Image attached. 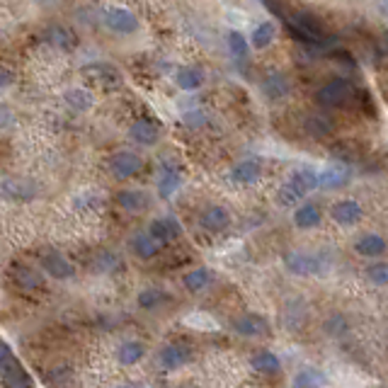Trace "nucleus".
<instances>
[{"mask_svg":"<svg viewBox=\"0 0 388 388\" xmlns=\"http://www.w3.org/2000/svg\"><path fill=\"white\" fill-rule=\"evenodd\" d=\"M286 25H289L291 34L303 44L311 46H325L328 44V34L325 27L320 25V20L311 13H293L286 17Z\"/></svg>","mask_w":388,"mask_h":388,"instance_id":"1","label":"nucleus"},{"mask_svg":"<svg viewBox=\"0 0 388 388\" xmlns=\"http://www.w3.org/2000/svg\"><path fill=\"white\" fill-rule=\"evenodd\" d=\"M352 95H355V90H352L350 80L333 78L316 92V99H318V104H323V107H343V104L350 102Z\"/></svg>","mask_w":388,"mask_h":388,"instance_id":"2","label":"nucleus"},{"mask_svg":"<svg viewBox=\"0 0 388 388\" xmlns=\"http://www.w3.org/2000/svg\"><path fill=\"white\" fill-rule=\"evenodd\" d=\"M284 264L291 274L298 277H308V274H318L328 267V262L320 255H311V252H286Z\"/></svg>","mask_w":388,"mask_h":388,"instance_id":"3","label":"nucleus"},{"mask_svg":"<svg viewBox=\"0 0 388 388\" xmlns=\"http://www.w3.org/2000/svg\"><path fill=\"white\" fill-rule=\"evenodd\" d=\"M141 166H144V161H141L136 153H131V151L114 153V156L109 158V170H112V175H114L117 180L134 178V175L141 170Z\"/></svg>","mask_w":388,"mask_h":388,"instance_id":"4","label":"nucleus"},{"mask_svg":"<svg viewBox=\"0 0 388 388\" xmlns=\"http://www.w3.org/2000/svg\"><path fill=\"white\" fill-rule=\"evenodd\" d=\"M104 22L114 34H134L139 29V20L134 13H129L124 8H112L104 15Z\"/></svg>","mask_w":388,"mask_h":388,"instance_id":"5","label":"nucleus"},{"mask_svg":"<svg viewBox=\"0 0 388 388\" xmlns=\"http://www.w3.org/2000/svg\"><path fill=\"white\" fill-rule=\"evenodd\" d=\"M42 269L49 277L54 279H70L75 274V267L70 264L66 257L61 255V252H44L42 255Z\"/></svg>","mask_w":388,"mask_h":388,"instance_id":"6","label":"nucleus"},{"mask_svg":"<svg viewBox=\"0 0 388 388\" xmlns=\"http://www.w3.org/2000/svg\"><path fill=\"white\" fill-rule=\"evenodd\" d=\"M291 92V80L286 78L279 70H272V73L264 75L262 80V95L267 99H284Z\"/></svg>","mask_w":388,"mask_h":388,"instance_id":"7","label":"nucleus"},{"mask_svg":"<svg viewBox=\"0 0 388 388\" xmlns=\"http://www.w3.org/2000/svg\"><path fill=\"white\" fill-rule=\"evenodd\" d=\"M233 330L238 335H245V338H262V335H269V325H267V320L260 318V316L245 313L233 320Z\"/></svg>","mask_w":388,"mask_h":388,"instance_id":"8","label":"nucleus"},{"mask_svg":"<svg viewBox=\"0 0 388 388\" xmlns=\"http://www.w3.org/2000/svg\"><path fill=\"white\" fill-rule=\"evenodd\" d=\"M180 233H182V226H180V221L175 219V216H168V219H156L149 228V236L156 240L158 245L178 238Z\"/></svg>","mask_w":388,"mask_h":388,"instance_id":"9","label":"nucleus"},{"mask_svg":"<svg viewBox=\"0 0 388 388\" xmlns=\"http://www.w3.org/2000/svg\"><path fill=\"white\" fill-rule=\"evenodd\" d=\"M362 214H364L362 207L357 202H352V199H340L330 209V216L340 226H355V223H360Z\"/></svg>","mask_w":388,"mask_h":388,"instance_id":"10","label":"nucleus"},{"mask_svg":"<svg viewBox=\"0 0 388 388\" xmlns=\"http://www.w3.org/2000/svg\"><path fill=\"white\" fill-rule=\"evenodd\" d=\"M117 202H119L122 209L131 211V214H141V211H146V209L151 207V197H149V192H144V190H124V192H119Z\"/></svg>","mask_w":388,"mask_h":388,"instance_id":"11","label":"nucleus"},{"mask_svg":"<svg viewBox=\"0 0 388 388\" xmlns=\"http://www.w3.org/2000/svg\"><path fill=\"white\" fill-rule=\"evenodd\" d=\"M190 360H192V352H190V347H185V345H168L161 350V364L166 369H180Z\"/></svg>","mask_w":388,"mask_h":388,"instance_id":"12","label":"nucleus"},{"mask_svg":"<svg viewBox=\"0 0 388 388\" xmlns=\"http://www.w3.org/2000/svg\"><path fill=\"white\" fill-rule=\"evenodd\" d=\"M131 139L141 146H156L161 139V126H156L149 119H139L131 124Z\"/></svg>","mask_w":388,"mask_h":388,"instance_id":"13","label":"nucleus"},{"mask_svg":"<svg viewBox=\"0 0 388 388\" xmlns=\"http://www.w3.org/2000/svg\"><path fill=\"white\" fill-rule=\"evenodd\" d=\"M129 250L136 257H141V260H151V257L158 255L161 245H158L149 233H134L131 240H129Z\"/></svg>","mask_w":388,"mask_h":388,"instance_id":"14","label":"nucleus"},{"mask_svg":"<svg viewBox=\"0 0 388 388\" xmlns=\"http://www.w3.org/2000/svg\"><path fill=\"white\" fill-rule=\"evenodd\" d=\"M355 250L364 257H381L386 252V240L379 236V233H367L357 240Z\"/></svg>","mask_w":388,"mask_h":388,"instance_id":"15","label":"nucleus"},{"mask_svg":"<svg viewBox=\"0 0 388 388\" xmlns=\"http://www.w3.org/2000/svg\"><path fill=\"white\" fill-rule=\"evenodd\" d=\"M122 267H124L122 257L112 250H99L95 255V260H92V269L99 274H114V272H119Z\"/></svg>","mask_w":388,"mask_h":388,"instance_id":"16","label":"nucleus"},{"mask_svg":"<svg viewBox=\"0 0 388 388\" xmlns=\"http://www.w3.org/2000/svg\"><path fill=\"white\" fill-rule=\"evenodd\" d=\"M325 386V374L316 367H306L293 376V388H323Z\"/></svg>","mask_w":388,"mask_h":388,"instance_id":"17","label":"nucleus"},{"mask_svg":"<svg viewBox=\"0 0 388 388\" xmlns=\"http://www.w3.org/2000/svg\"><path fill=\"white\" fill-rule=\"evenodd\" d=\"M303 129H306L308 136L325 139V136H330V134H333V122L328 119V117H323V114H311L308 119L303 122Z\"/></svg>","mask_w":388,"mask_h":388,"instance_id":"18","label":"nucleus"},{"mask_svg":"<svg viewBox=\"0 0 388 388\" xmlns=\"http://www.w3.org/2000/svg\"><path fill=\"white\" fill-rule=\"evenodd\" d=\"M13 277H15V281H17V286H22V289H27V291H39V289H44L42 274H37L34 269H29V267H15Z\"/></svg>","mask_w":388,"mask_h":388,"instance_id":"19","label":"nucleus"},{"mask_svg":"<svg viewBox=\"0 0 388 388\" xmlns=\"http://www.w3.org/2000/svg\"><path fill=\"white\" fill-rule=\"evenodd\" d=\"M228 211L221 209V207H211L202 214V226L207 228V231L216 233V231H223V228L228 226Z\"/></svg>","mask_w":388,"mask_h":388,"instance_id":"20","label":"nucleus"},{"mask_svg":"<svg viewBox=\"0 0 388 388\" xmlns=\"http://www.w3.org/2000/svg\"><path fill=\"white\" fill-rule=\"evenodd\" d=\"M178 185H180V173L178 168L173 166H166L161 173V178H158V192H161L163 199L173 197L175 192H178Z\"/></svg>","mask_w":388,"mask_h":388,"instance_id":"21","label":"nucleus"},{"mask_svg":"<svg viewBox=\"0 0 388 388\" xmlns=\"http://www.w3.org/2000/svg\"><path fill=\"white\" fill-rule=\"evenodd\" d=\"M350 182V173L343 168H330V170H323L318 175V187H325V190H340Z\"/></svg>","mask_w":388,"mask_h":388,"instance_id":"22","label":"nucleus"},{"mask_svg":"<svg viewBox=\"0 0 388 388\" xmlns=\"http://www.w3.org/2000/svg\"><path fill=\"white\" fill-rule=\"evenodd\" d=\"M260 163L257 161H243V163H238L236 168H233V173H231V178L240 182V185H252L257 178H260Z\"/></svg>","mask_w":388,"mask_h":388,"instance_id":"23","label":"nucleus"},{"mask_svg":"<svg viewBox=\"0 0 388 388\" xmlns=\"http://www.w3.org/2000/svg\"><path fill=\"white\" fill-rule=\"evenodd\" d=\"M211 281H214V274H211V269L199 267V269H192L190 274H185V289L197 293V291L207 289Z\"/></svg>","mask_w":388,"mask_h":388,"instance_id":"24","label":"nucleus"},{"mask_svg":"<svg viewBox=\"0 0 388 388\" xmlns=\"http://www.w3.org/2000/svg\"><path fill=\"white\" fill-rule=\"evenodd\" d=\"M3 384L5 388H29V376L25 374V369L17 367L13 360L3 369Z\"/></svg>","mask_w":388,"mask_h":388,"instance_id":"25","label":"nucleus"},{"mask_svg":"<svg viewBox=\"0 0 388 388\" xmlns=\"http://www.w3.org/2000/svg\"><path fill=\"white\" fill-rule=\"evenodd\" d=\"M175 83L182 90H197V87H202L204 83V75L199 68H180L178 73H175Z\"/></svg>","mask_w":388,"mask_h":388,"instance_id":"26","label":"nucleus"},{"mask_svg":"<svg viewBox=\"0 0 388 388\" xmlns=\"http://www.w3.org/2000/svg\"><path fill=\"white\" fill-rule=\"evenodd\" d=\"M293 223H296L298 228H313L320 223V211L318 207H313V204H303V207H298L293 211Z\"/></svg>","mask_w":388,"mask_h":388,"instance_id":"27","label":"nucleus"},{"mask_svg":"<svg viewBox=\"0 0 388 388\" xmlns=\"http://www.w3.org/2000/svg\"><path fill=\"white\" fill-rule=\"evenodd\" d=\"M306 194H308V192H306L303 187L291 178L289 182H284V185H281V190H279V202L284 204V207H293V204L301 202Z\"/></svg>","mask_w":388,"mask_h":388,"instance_id":"28","label":"nucleus"},{"mask_svg":"<svg viewBox=\"0 0 388 388\" xmlns=\"http://www.w3.org/2000/svg\"><path fill=\"white\" fill-rule=\"evenodd\" d=\"M136 301L141 308H146V311H156V308H161L163 303H168L170 301V296L166 291H161V289H144L136 296Z\"/></svg>","mask_w":388,"mask_h":388,"instance_id":"29","label":"nucleus"},{"mask_svg":"<svg viewBox=\"0 0 388 388\" xmlns=\"http://www.w3.org/2000/svg\"><path fill=\"white\" fill-rule=\"evenodd\" d=\"M274 34H277L274 22H262V25L255 27V32H252L250 44L255 46V49H267V46L274 42Z\"/></svg>","mask_w":388,"mask_h":388,"instance_id":"30","label":"nucleus"},{"mask_svg":"<svg viewBox=\"0 0 388 388\" xmlns=\"http://www.w3.org/2000/svg\"><path fill=\"white\" fill-rule=\"evenodd\" d=\"M250 364L255 367V372H262V374L279 372V357L272 355V352H257V355L250 360Z\"/></svg>","mask_w":388,"mask_h":388,"instance_id":"31","label":"nucleus"},{"mask_svg":"<svg viewBox=\"0 0 388 388\" xmlns=\"http://www.w3.org/2000/svg\"><path fill=\"white\" fill-rule=\"evenodd\" d=\"M146 355V347L141 343H124L119 347V364L124 367H131V364H139Z\"/></svg>","mask_w":388,"mask_h":388,"instance_id":"32","label":"nucleus"},{"mask_svg":"<svg viewBox=\"0 0 388 388\" xmlns=\"http://www.w3.org/2000/svg\"><path fill=\"white\" fill-rule=\"evenodd\" d=\"M228 49H231L233 58L243 61V58L248 56V51H250V44L240 32H231V34H228Z\"/></svg>","mask_w":388,"mask_h":388,"instance_id":"33","label":"nucleus"},{"mask_svg":"<svg viewBox=\"0 0 388 388\" xmlns=\"http://www.w3.org/2000/svg\"><path fill=\"white\" fill-rule=\"evenodd\" d=\"M66 102L73 107L75 112H85L92 107V97L87 95L85 90H68L66 92Z\"/></svg>","mask_w":388,"mask_h":388,"instance_id":"34","label":"nucleus"},{"mask_svg":"<svg viewBox=\"0 0 388 388\" xmlns=\"http://www.w3.org/2000/svg\"><path fill=\"white\" fill-rule=\"evenodd\" d=\"M49 39L54 42L56 46H61V49H70V46L75 44V39H73V34L68 32V29H63V27H54L49 32Z\"/></svg>","mask_w":388,"mask_h":388,"instance_id":"35","label":"nucleus"},{"mask_svg":"<svg viewBox=\"0 0 388 388\" xmlns=\"http://www.w3.org/2000/svg\"><path fill=\"white\" fill-rule=\"evenodd\" d=\"M293 180H296L306 192H311L318 187V175H316L313 170H298V173L293 175Z\"/></svg>","mask_w":388,"mask_h":388,"instance_id":"36","label":"nucleus"},{"mask_svg":"<svg viewBox=\"0 0 388 388\" xmlns=\"http://www.w3.org/2000/svg\"><path fill=\"white\" fill-rule=\"evenodd\" d=\"M347 320L343 318V316H333L330 320L325 323V333L328 335H335V338H340V335H345L347 333Z\"/></svg>","mask_w":388,"mask_h":388,"instance_id":"37","label":"nucleus"},{"mask_svg":"<svg viewBox=\"0 0 388 388\" xmlns=\"http://www.w3.org/2000/svg\"><path fill=\"white\" fill-rule=\"evenodd\" d=\"M369 279H372V284L384 286L386 284V264L384 262L372 264V267H369Z\"/></svg>","mask_w":388,"mask_h":388,"instance_id":"38","label":"nucleus"},{"mask_svg":"<svg viewBox=\"0 0 388 388\" xmlns=\"http://www.w3.org/2000/svg\"><path fill=\"white\" fill-rule=\"evenodd\" d=\"M185 124H190V126H204V124H207V117H204V112L192 109V112H187V114H185Z\"/></svg>","mask_w":388,"mask_h":388,"instance_id":"39","label":"nucleus"},{"mask_svg":"<svg viewBox=\"0 0 388 388\" xmlns=\"http://www.w3.org/2000/svg\"><path fill=\"white\" fill-rule=\"evenodd\" d=\"M355 97L362 102V107H364V112H367V114H374V102H372V95H369L367 90H360Z\"/></svg>","mask_w":388,"mask_h":388,"instance_id":"40","label":"nucleus"},{"mask_svg":"<svg viewBox=\"0 0 388 388\" xmlns=\"http://www.w3.org/2000/svg\"><path fill=\"white\" fill-rule=\"evenodd\" d=\"M10 124H13V109H10L8 104L0 102V129H5Z\"/></svg>","mask_w":388,"mask_h":388,"instance_id":"41","label":"nucleus"},{"mask_svg":"<svg viewBox=\"0 0 388 388\" xmlns=\"http://www.w3.org/2000/svg\"><path fill=\"white\" fill-rule=\"evenodd\" d=\"M333 58H335V61H340V63H345L347 68H355V58L347 54V51H335Z\"/></svg>","mask_w":388,"mask_h":388,"instance_id":"42","label":"nucleus"},{"mask_svg":"<svg viewBox=\"0 0 388 388\" xmlns=\"http://www.w3.org/2000/svg\"><path fill=\"white\" fill-rule=\"evenodd\" d=\"M10 362H13V352H10L5 345H0V372H3Z\"/></svg>","mask_w":388,"mask_h":388,"instance_id":"43","label":"nucleus"},{"mask_svg":"<svg viewBox=\"0 0 388 388\" xmlns=\"http://www.w3.org/2000/svg\"><path fill=\"white\" fill-rule=\"evenodd\" d=\"M10 83H13V75H10V70L8 68H0V90H3V87H8Z\"/></svg>","mask_w":388,"mask_h":388,"instance_id":"44","label":"nucleus"},{"mask_svg":"<svg viewBox=\"0 0 388 388\" xmlns=\"http://www.w3.org/2000/svg\"><path fill=\"white\" fill-rule=\"evenodd\" d=\"M119 388H144L141 384H126V386H119Z\"/></svg>","mask_w":388,"mask_h":388,"instance_id":"45","label":"nucleus"}]
</instances>
